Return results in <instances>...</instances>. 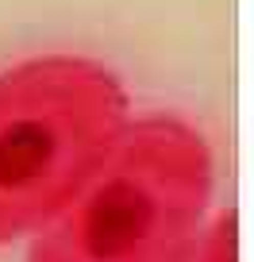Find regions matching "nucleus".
I'll list each match as a JSON object with an SVG mask.
<instances>
[{"label": "nucleus", "mask_w": 254, "mask_h": 262, "mask_svg": "<svg viewBox=\"0 0 254 262\" xmlns=\"http://www.w3.org/2000/svg\"><path fill=\"white\" fill-rule=\"evenodd\" d=\"M177 262H239V224L235 212H220L197 239L189 243V251Z\"/></svg>", "instance_id": "7ed1b4c3"}, {"label": "nucleus", "mask_w": 254, "mask_h": 262, "mask_svg": "<svg viewBox=\"0 0 254 262\" xmlns=\"http://www.w3.org/2000/svg\"><path fill=\"white\" fill-rule=\"evenodd\" d=\"M127 93L108 66L42 54L0 74V247L74 205L123 139Z\"/></svg>", "instance_id": "f257e3e1"}, {"label": "nucleus", "mask_w": 254, "mask_h": 262, "mask_svg": "<svg viewBox=\"0 0 254 262\" xmlns=\"http://www.w3.org/2000/svg\"><path fill=\"white\" fill-rule=\"evenodd\" d=\"M216 189L204 135L177 116L127 123L74 205L47 224L31 262H177Z\"/></svg>", "instance_id": "f03ea898"}]
</instances>
